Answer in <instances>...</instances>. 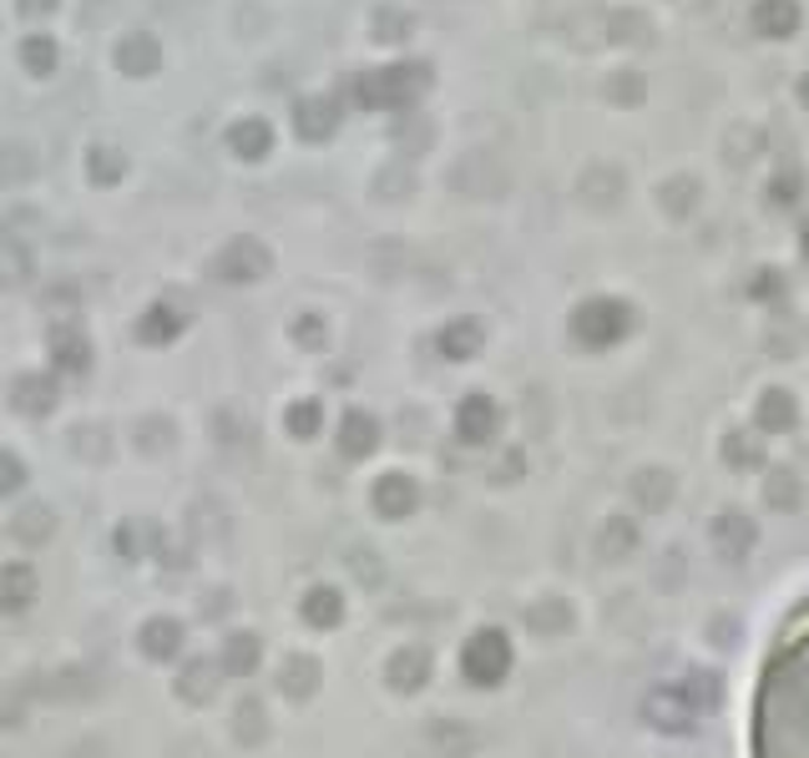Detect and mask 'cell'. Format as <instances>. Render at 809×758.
I'll use <instances>...</instances> for the list:
<instances>
[{
    "label": "cell",
    "mask_w": 809,
    "mask_h": 758,
    "mask_svg": "<svg viewBox=\"0 0 809 758\" xmlns=\"http://www.w3.org/2000/svg\"><path fill=\"white\" fill-rule=\"evenodd\" d=\"M163 67V46H157V36L147 31H131L127 41H121V71H137V77H147V71Z\"/></svg>",
    "instance_id": "6da1fadb"
},
{
    "label": "cell",
    "mask_w": 809,
    "mask_h": 758,
    "mask_svg": "<svg viewBox=\"0 0 809 758\" xmlns=\"http://www.w3.org/2000/svg\"><path fill=\"white\" fill-rule=\"evenodd\" d=\"M121 163H127V157H121L111 142H97V147L87 152V173L97 177V183H117V177H121Z\"/></svg>",
    "instance_id": "7a4b0ae2"
},
{
    "label": "cell",
    "mask_w": 809,
    "mask_h": 758,
    "mask_svg": "<svg viewBox=\"0 0 809 758\" xmlns=\"http://www.w3.org/2000/svg\"><path fill=\"white\" fill-rule=\"evenodd\" d=\"M21 61H26V71H31V77H51V71H56V46L46 41V36H31V41L21 46Z\"/></svg>",
    "instance_id": "5b68a950"
},
{
    "label": "cell",
    "mask_w": 809,
    "mask_h": 758,
    "mask_svg": "<svg viewBox=\"0 0 809 758\" xmlns=\"http://www.w3.org/2000/svg\"><path fill=\"white\" fill-rule=\"evenodd\" d=\"M51 6H56V0H21L26 16H51Z\"/></svg>",
    "instance_id": "52a82bcc"
},
{
    "label": "cell",
    "mask_w": 809,
    "mask_h": 758,
    "mask_svg": "<svg viewBox=\"0 0 809 758\" xmlns=\"http://www.w3.org/2000/svg\"><path fill=\"white\" fill-rule=\"evenodd\" d=\"M299 127H304V137L324 132V111H319V101H304V107H299Z\"/></svg>",
    "instance_id": "8992f818"
},
{
    "label": "cell",
    "mask_w": 809,
    "mask_h": 758,
    "mask_svg": "<svg viewBox=\"0 0 809 758\" xmlns=\"http://www.w3.org/2000/svg\"><path fill=\"white\" fill-rule=\"evenodd\" d=\"M31 167H36V152L26 142H11L6 152H0V177H6V183H26Z\"/></svg>",
    "instance_id": "277c9868"
},
{
    "label": "cell",
    "mask_w": 809,
    "mask_h": 758,
    "mask_svg": "<svg viewBox=\"0 0 809 758\" xmlns=\"http://www.w3.org/2000/svg\"><path fill=\"white\" fill-rule=\"evenodd\" d=\"M228 142H233V152L238 157H259L263 147H269V127H263V121H238V127L228 132Z\"/></svg>",
    "instance_id": "3957f363"
}]
</instances>
